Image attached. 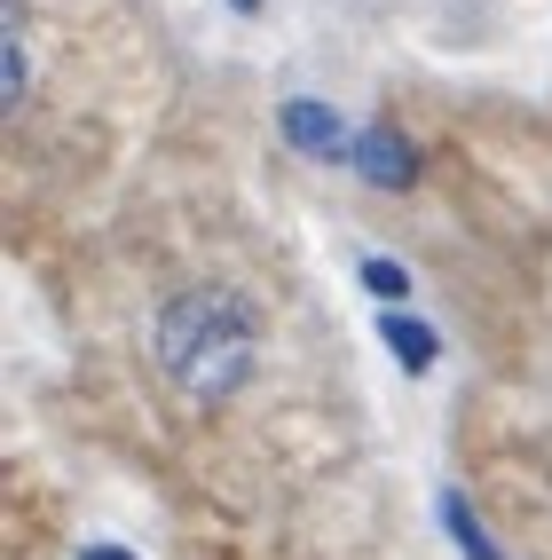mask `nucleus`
Instances as JSON below:
<instances>
[{
  "label": "nucleus",
  "instance_id": "nucleus-6",
  "mask_svg": "<svg viewBox=\"0 0 552 560\" xmlns=\"http://www.w3.org/2000/svg\"><path fill=\"white\" fill-rule=\"evenodd\" d=\"M442 521H450V537H458V552H466V560H505V552L482 537V513L466 505V490H442Z\"/></svg>",
  "mask_w": 552,
  "mask_h": 560
},
{
  "label": "nucleus",
  "instance_id": "nucleus-1",
  "mask_svg": "<svg viewBox=\"0 0 552 560\" xmlns=\"http://www.w3.org/2000/svg\"><path fill=\"white\" fill-rule=\"evenodd\" d=\"M151 355H158L166 387L181 402L221 410L230 395H245L252 363H261V316H252V301H237L230 284H190L158 308Z\"/></svg>",
  "mask_w": 552,
  "mask_h": 560
},
{
  "label": "nucleus",
  "instance_id": "nucleus-8",
  "mask_svg": "<svg viewBox=\"0 0 552 560\" xmlns=\"http://www.w3.org/2000/svg\"><path fill=\"white\" fill-rule=\"evenodd\" d=\"M80 560H134V552H119V545H87Z\"/></svg>",
  "mask_w": 552,
  "mask_h": 560
},
{
  "label": "nucleus",
  "instance_id": "nucleus-5",
  "mask_svg": "<svg viewBox=\"0 0 552 560\" xmlns=\"http://www.w3.org/2000/svg\"><path fill=\"white\" fill-rule=\"evenodd\" d=\"M379 331H387V348H395V363H402V371H434V355H442V348H434V331H426L419 316L387 308V316H379Z\"/></svg>",
  "mask_w": 552,
  "mask_h": 560
},
{
  "label": "nucleus",
  "instance_id": "nucleus-4",
  "mask_svg": "<svg viewBox=\"0 0 552 560\" xmlns=\"http://www.w3.org/2000/svg\"><path fill=\"white\" fill-rule=\"evenodd\" d=\"M0 32H9V95H0V110H9V119H24V103H32V71H40V63H32L24 9H9V24H0Z\"/></svg>",
  "mask_w": 552,
  "mask_h": 560
},
{
  "label": "nucleus",
  "instance_id": "nucleus-3",
  "mask_svg": "<svg viewBox=\"0 0 552 560\" xmlns=\"http://www.w3.org/2000/svg\"><path fill=\"white\" fill-rule=\"evenodd\" d=\"M277 127L292 135V151H308V159H348V151H355V135L340 127V110H331V103H308V95H292V103L277 110Z\"/></svg>",
  "mask_w": 552,
  "mask_h": 560
},
{
  "label": "nucleus",
  "instance_id": "nucleus-7",
  "mask_svg": "<svg viewBox=\"0 0 552 560\" xmlns=\"http://www.w3.org/2000/svg\"><path fill=\"white\" fill-rule=\"evenodd\" d=\"M355 277H363V292H372V301H402V292H411V277H402L387 253H363V260H355Z\"/></svg>",
  "mask_w": 552,
  "mask_h": 560
},
{
  "label": "nucleus",
  "instance_id": "nucleus-9",
  "mask_svg": "<svg viewBox=\"0 0 552 560\" xmlns=\"http://www.w3.org/2000/svg\"><path fill=\"white\" fill-rule=\"evenodd\" d=\"M230 9H237V16H261V0H230Z\"/></svg>",
  "mask_w": 552,
  "mask_h": 560
},
{
  "label": "nucleus",
  "instance_id": "nucleus-2",
  "mask_svg": "<svg viewBox=\"0 0 552 560\" xmlns=\"http://www.w3.org/2000/svg\"><path fill=\"white\" fill-rule=\"evenodd\" d=\"M348 166L372 182V190H411V182H419V159H411V142H402L395 127H363Z\"/></svg>",
  "mask_w": 552,
  "mask_h": 560
}]
</instances>
